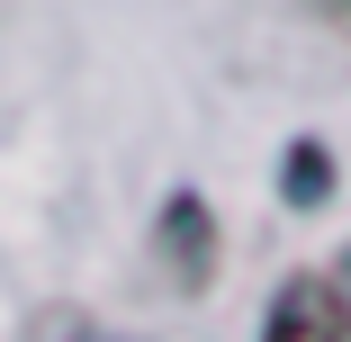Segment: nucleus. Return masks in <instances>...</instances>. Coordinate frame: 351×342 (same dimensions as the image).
<instances>
[{"label": "nucleus", "mask_w": 351, "mask_h": 342, "mask_svg": "<svg viewBox=\"0 0 351 342\" xmlns=\"http://www.w3.org/2000/svg\"><path fill=\"white\" fill-rule=\"evenodd\" d=\"M261 342H351V306H342V289L324 280V270H298V280L270 297Z\"/></svg>", "instance_id": "f257e3e1"}, {"label": "nucleus", "mask_w": 351, "mask_h": 342, "mask_svg": "<svg viewBox=\"0 0 351 342\" xmlns=\"http://www.w3.org/2000/svg\"><path fill=\"white\" fill-rule=\"evenodd\" d=\"M162 252H171V270H180V289L207 280V252H217V234H207V208H198L189 189L162 208Z\"/></svg>", "instance_id": "f03ea898"}, {"label": "nucleus", "mask_w": 351, "mask_h": 342, "mask_svg": "<svg viewBox=\"0 0 351 342\" xmlns=\"http://www.w3.org/2000/svg\"><path fill=\"white\" fill-rule=\"evenodd\" d=\"M324 180H333L324 145H298V154H289V198H298V208H315V198H324Z\"/></svg>", "instance_id": "7ed1b4c3"}]
</instances>
